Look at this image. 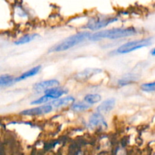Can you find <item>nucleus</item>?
Instances as JSON below:
<instances>
[{
	"label": "nucleus",
	"mask_w": 155,
	"mask_h": 155,
	"mask_svg": "<svg viewBox=\"0 0 155 155\" xmlns=\"http://www.w3.org/2000/svg\"><path fill=\"white\" fill-rule=\"evenodd\" d=\"M136 32H137L136 30L133 27L108 29L90 34L89 39L91 41H98L103 39H116L134 36L136 35Z\"/></svg>",
	"instance_id": "nucleus-1"
},
{
	"label": "nucleus",
	"mask_w": 155,
	"mask_h": 155,
	"mask_svg": "<svg viewBox=\"0 0 155 155\" xmlns=\"http://www.w3.org/2000/svg\"><path fill=\"white\" fill-rule=\"evenodd\" d=\"M91 33L89 32H81V33H76L69 37L66 38L64 40L51 47L48 49V52H61V51H67L70 48H73L75 45H79L81 42H84L86 39H89Z\"/></svg>",
	"instance_id": "nucleus-2"
},
{
	"label": "nucleus",
	"mask_w": 155,
	"mask_h": 155,
	"mask_svg": "<svg viewBox=\"0 0 155 155\" xmlns=\"http://www.w3.org/2000/svg\"><path fill=\"white\" fill-rule=\"evenodd\" d=\"M152 44V40L151 38L143 39H139V40L130 41L127 42L124 45H120L119 48L117 49V52L119 54H126V53H130L133 51L142 48L143 47L148 46V45Z\"/></svg>",
	"instance_id": "nucleus-3"
},
{
	"label": "nucleus",
	"mask_w": 155,
	"mask_h": 155,
	"mask_svg": "<svg viewBox=\"0 0 155 155\" xmlns=\"http://www.w3.org/2000/svg\"><path fill=\"white\" fill-rule=\"evenodd\" d=\"M117 21V18H92L88 23V27L92 30H99L103 27H107L109 24Z\"/></svg>",
	"instance_id": "nucleus-4"
},
{
	"label": "nucleus",
	"mask_w": 155,
	"mask_h": 155,
	"mask_svg": "<svg viewBox=\"0 0 155 155\" xmlns=\"http://www.w3.org/2000/svg\"><path fill=\"white\" fill-rule=\"evenodd\" d=\"M53 107L51 104H45L40 107H33V108L27 109L21 111V114L24 116H38V115L46 114L52 110Z\"/></svg>",
	"instance_id": "nucleus-5"
},
{
	"label": "nucleus",
	"mask_w": 155,
	"mask_h": 155,
	"mask_svg": "<svg viewBox=\"0 0 155 155\" xmlns=\"http://www.w3.org/2000/svg\"><path fill=\"white\" fill-rule=\"evenodd\" d=\"M89 124L92 127H100V128L107 127V126L104 117L99 112L94 114L91 116V117L89 118Z\"/></svg>",
	"instance_id": "nucleus-6"
},
{
	"label": "nucleus",
	"mask_w": 155,
	"mask_h": 155,
	"mask_svg": "<svg viewBox=\"0 0 155 155\" xmlns=\"http://www.w3.org/2000/svg\"><path fill=\"white\" fill-rule=\"evenodd\" d=\"M115 106V99L114 98H108L105 100L101 104L98 105L97 107V111L101 114H107L109 113Z\"/></svg>",
	"instance_id": "nucleus-7"
},
{
	"label": "nucleus",
	"mask_w": 155,
	"mask_h": 155,
	"mask_svg": "<svg viewBox=\"0 0 155 155\" xmlns=\"http://www.w3.org/2000/svg\"><path fill=\"white\" fill-rule=\"evenodd\" d=\"M59 85V82L56 80H48L45 81L39 82L34 85V89L36 91H42L44 89H49L51 87H55Z\"/></svg>",
	"instance_id": "nucleus-8"
},
{
	"label": "nucleus",
	"mask_w": 155,
	"mask_h": 155,
	"mask_svg": "<svg viewBox=\"0 0 155 155\" xmlns=\"http://www.w3.org/2000/svg\"><path fill=\"white\" fill-rule=\"evenodd\" d=\"M64 93H66V91L60 89V88H57V86L51 87V89L49 88V89H47L45 90V95H47L51 100L60 98Z\"/></svg>",
	"instance_id": "nucleus-9"
},
{
	"label": "nucleus",
	"mask_w": 155,
	"mask_h": 155,
	"mask_svg": "<svg viewBox=\"0 0 155 155\" xmlns=\"http://www.w3.org/2000/svg\"><path fill=\"white\" fill-rule=\"evenodd\" d=\"M74 98L71 96L64 97L62 98H56L55 100L52 101L51 102V105L54 107H63V106H68L69 104H73L74 102Z\"/></svg>",
	"instance_id": "nucleus-10"
},
{
	"label": "nucleus",
	"mask_w": 155,
	"mask_h": 155,
	"mask_svg": "<svg viewBox=\"0 0 155 155\" xmlns=\"http://www.w3.org/2000/svg\"><path fill=\"white\" fill-rule=\"evenodd\" d=\"M40 70H41V65H38V66L34 67V68H33L32 69H30V70H29V71L24 72V74H21L20 77L15 78V81L19 82V81H21V80H26V79L29 78V77H33V76L36 75V74H37L40 71Z\"/></svg>",
	"instance_id": "nucleus-11"
},
{
	"label": "nucleus",
	"mask_w": 155,
	"mask_h": 155,
	"mask_svg": "<svg viewBox=\"0 0 155 155\" xmlns=\"http://www.w3.org/2000/svg\"><path fill=\"white\" fill-rule=\"evenodd\" d=\"M101 70L100 69H86L84 70L82 72L79 73L77 74V79H80V80H86V79H89V77H92L95 74H98V73L101 72Z\"/></svg>",
	"instance_id": "nucleus-12"
},
{
	"label": "nucleus",
	"mask_w": 155,
	"mask_h": 155,
	"mask_svg": "<svg viewBox=\"0 0 155 155\" xmlns=\"http://www.w3.org/2000/svg\"><path fill=\"white\" fill-rule=\"evenodd\" d=\"M15 77L9 74L0 76V88L9 86L15 83Z\"/></svg>",
	"instance_id": "nucleus-13"
},
{
	"label": "nucleus",
	"mask_w": 155,
	"mask_h": 155,
	"mask_svg": "<svg viewBox=\"0 0 155 155\" xmlns=\"http://www.w3.org/2000/svg\"><path fill=\"white\" fill-rule=\"evenodd\" d=\"M39 35L36 34V33H33V34H27L25 36H22V37L20 38L18 40H17L15 42L16 45H24V44L28 43V42H31V41L34 40L36 37H38Z\"/></svg>",
	"instance_id": "nucleus-14"
},
{
	"label": "nucleus",
	"mask_w": 155,
	"mask_h": 155,
	"mask_svg": "<svg viewBox=\"0 0 155 155\" xmlns=\"http://www.w3.org/2000/svg\"><path fill=\"white\" fill-rule=\"evenodd\" d=\"M84 100L88 104H94L101 101V96L98 94H88L85 96Z\"/></svg>",
	"instance_id": "nucleus-15"
},
{
	"label": "nucleus",
	"mask_w": 155,
	"mask_h": 155,
	"mask_svg": "<svg viewBox=\"0 0 155 155\" xmlns=\"http://www.w3.org/2000/svg\"><path fill=\"white\" fill-rule=\"evenodd\" d=\"M89 104L83 102V101H78V102L74 103L71 106V109L76 112H80V111H84V110H87L89 108Z\"/></svg>",
	"instance_id": "nucleus-16"
},
{
	"label": "nucleus",
	"mask_w": 155,
	"mask_h": 155,
	"mask_svg": "<svg viewBox=\"0 0 155 155\" xmlns=\"http://www.w3.org/2000/svg\"><path fill=\"white\" fill-rule=\"evenodd\" d=\"M142 89L144 91H147V92H153V91H155V82L142 84Z\"/></svg>",
	"instance_id": "nucleus-17"
},
{
	"label": "nucleus",
	"mask_w": 155,
	"mask_h": 155,
	"mask_svg": "<svg viewBox=\"0 0 155 155\" xmlns=\"http://www.w3.org/2000/svg\"><path fill=\"white\" fill-rule=\"evenodd\" d=\"M50 98H48L47 95H43V96H42L41 98H38V99L36 100H34L33 101H32L31 104H44V103H46L48 102V101H50Z\"/></svg>",
	"instance_id": "nucleus-18"
},
{
	"label": "nucleus",
	"mask_w": 155,
	"mask_h": 155,
	"mask_svg": "<svg viewBox=\"0 0 155 155\" xmlns=\"http://www.w3.org/2000/svg\"><path fill=\"white\" fill-rule=\"evenodd\" d=\"M151 54H152L153 56H155V48H153V49L151 50Z\"/></svg>",
	"instance_id": "nucleus-19"
}]
</instances>
